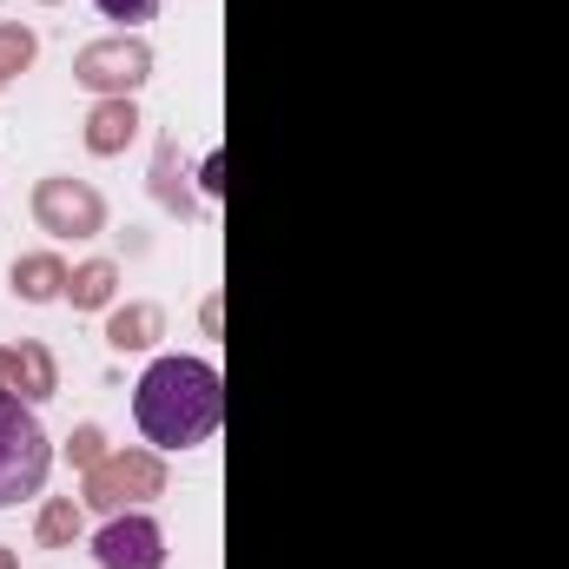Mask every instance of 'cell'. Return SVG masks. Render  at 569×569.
Masks as SVG:
<instances>
[{
	"instance_id": "1",
	"label": "cell",
	"mask_w": 569,
	"mask_h": 569,
	"mask_svg": "<svg viewBox=\"0 0 569 569\" xmlns=\"http://www.w3.org/2000/svg\"><path fill=\"white\" fill-rule=\"evenodd\" d=\"M133 418L159 450H192L226 418V385L206 358H159L133 391Z\"/></svg>"
},
{
	"instance_id": "2",
	"label": "cell",
	"mask_w": 569,
	"mask_h": 569,
	"mask_svg": "<svg viewBox=\"0 0 569 569\" xmlns=\"http://www.w3.org/2000/svg\"><path fill=\"white\" fill-rule=\"evenodd\" d=\"M47 470H53V443H47L40 418L27 405L0 398V510L7 503H27L47 483Z\"/></svg>"
},
{
	"instance_id": "3",
	"label": "cell",
	"mask_w": 569,
	"mask_h": 569,
	"mask_svg": "<svg viewBox=\"0 0 569 569\" xmlns=\"http://www.w3.org/2000/svg\"><path fill=\"white\" fill-rule=\"evenodd\" d=\"M93 557H100V569H159L166 563V537H159L152 517H120V523H107L93 537Z\"/></svg>"
},
{
	"instance_id": "4",
	"label": "cell",
	"mask_w": 569,
	"mask_h": 569,
	"mask_svg": "<svg viewBox=\"0 0 569 569\" xmlns=\"http://www.w3.org/2000/svg\"><path fill=\"white\" fill-rule=\"evenodd\" d=\"M100 13H107V20H127V27H133V20H152V0H100Z\"/></svg>"
}]
</instances>
